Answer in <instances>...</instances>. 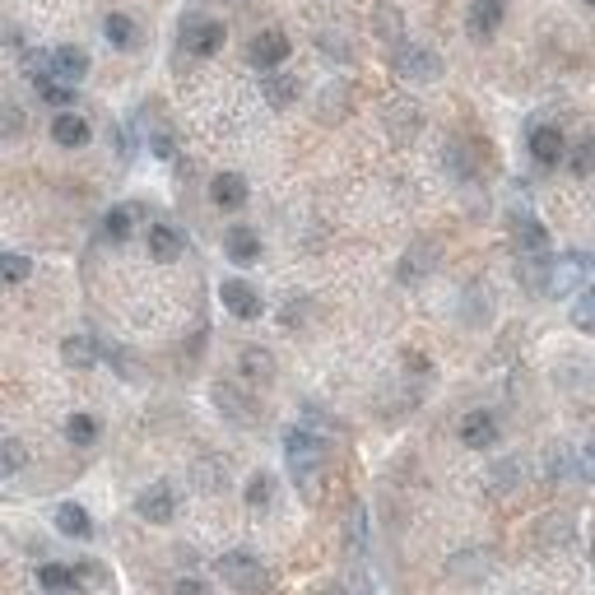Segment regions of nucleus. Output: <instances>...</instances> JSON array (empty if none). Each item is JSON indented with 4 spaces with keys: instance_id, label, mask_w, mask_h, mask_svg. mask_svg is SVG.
I'll list each match as a JSON object with an SVG mask.
<instances>
[{
    "instance_id": "42",
    "label": "nucleus",
    "mask_w": 595,
    "mask_h": 595,
    "mask_svg": "<svg viewBox=\"0 0 595 595\" xmlns=\"http://www.w3.org/2000/svg\"><path fill=\"white\" fill-rule=\"evenodd\" d=\"M321 595H349V591H321Z\"/></svg>"
},
{
    "instance_id": "12",
    "label": "nucleus",
    "mask_w": 595,
    "mask_h": 595,
    "mask_svg": "<svg viewBox=\"0 0 595 595\" xmlns=\"http://www.w3.org/2000/svg\"><path fill=\"white\" fill-rule=\"evenodd\" d=\"M145 247H149V260H159V266H172L182 252H186V233L178 229V223H149V233H145Z\"/></svg>"
},
{
    "instance_id": "40",
    "label": "nucleus",
    "mask_w": 595,
    "mask_h": 595,
    "mask_svg": "<svg viewBox=\"0 0 595 595\" xmlns=\"http://www.w3.org/2000/svg\"><path fill=\"white\" fill-rule=\"evenodd\" d=\"M24 131V112L20 108H14V102H5V135L14 139V135H20Z\"/></svg>"
},
{
    "instance_id": "35",
    "label": "nucleus",
    "mask_w": 595,
    "mask_h": 595,
    "mask_svg": "<svg viewBox=\"0 0 595 595\" xmlns=\"http://www.w3.org/2000/svg\"><path fill=\"white\" fill-rule=\"evenodd\" d=\"M0 275H5V284H24V279L33 275V260L24 252H5L0 256Z\"/></svg>"
},
{
    "instance_id": "14",
    "label": "nucleus",
    "mask_w": 595,
    "mask_h": 595,
    "mask_svg": "<svg viewBox=\"0 0 595 595\" xmlns=\"http://www.w3.org/2000/svg\"><path fill=\"white\" fill-rule=\"evenodd\" d=\"M238 377L247 381V387H270V381L279 377V363L270 349H260V344H247L238 354Z\"/></svg>"
},
{
    "instance_id": "6",
    "label": "nucleus",
    "mask_w": 595,
    "mask_h": 595,
    "mask_svg": "<svg viewBox=\"0 0 595 595\" xmlns=\"http://www.w3.org/2000/svg\"><path fill=\"white\" fill-rule=\"evenodd\" d=\"M135 517H139V521H149V526H168V521L178 517V488L163 484V479H159V484H149L145 494L135 498Z\"/></svg>"
},
{
    "instance_id": "7",
    "label": "nucleus",
    "mask_w": 595,
    "mask_h": 595,
    "mask_svg": "<svg viewBox=\"0 0 595 595\" xmlns=\"http://www.w3.org/2000/svg\"><path fill=\"white\" fill-rule=\"evenodd\" d=\"M223 24L209 20V14H191V20L182 24V47L191 51V57H215V51L223 47Z\"/></svg>"
},
{
    "instance_id": "43",
    "label": "nucleus",
    "mask_w": 595,
    "mask_h": 595,
    "mask_svg": "<svg viewBox=\"0 0 595 595\" xmlns=\"http://www.w3.org/2000/svg\"><path fill=\"white\" fill-rule=\"evenodd\" d=\"M586 5H591V10H595V0H586Z\"/></svg>"
},
{
    "instance_id": "29",
    "label": "nucleus",
    "mask_w": 595,
    "mask_h": 595,
    "mask_svg": "<svg viewBox=\"0 0 595 595\" xmlns=\"http://www.w3.org/2000/svg\"><path fill=\"white\" fill-rule=\"evenodd\" d=\"M545 475H549V484L576 475V447H549L545 451Z\"/></svg>"
},
{
    "instance_id": "34",
    "label": "nucleus",
    "mask_w": 595,
    "mask_h": 595,
    "mask_svg": "<svg viewBox=\"0 0 595 595\" xmlns=\"http://www.w3.org/2000/svg\"><path fill=\"white\" fill-rule=\"evenodd\" d=\"M349 554L354 558L367 554V512H363V502L349 507Z\"/></svg>"
},
{
    "instance_id": "21",
    "label": "nucleus",
    "mask_w": 595,
    "mask_h": 595,
    "mask_svg": "<svg viewBox=\"0 0 595 595\" xmlns=\"http://www.w3.org/2000/svg\"><path fill=\"white\" fill-rule=\"evenodd\" d=\"M247 178H242V172H219L215 182H209V201H215L219 209H242L247 205Z\"/></svg>"
},
{
    "instance_id": "24",
    "label": "nucleus",
    "mask_w": 595,
    "mask_h": 595,
    "mask_svg": "<svg viewBox=\"0 0 595 595\" xmlns=\"http://www.w3.org/2000/svg\"><path fill=\"white\" fill-rule=\"evenodd\" d=\"M298 94H303V84H298L293 75H279V70H270V75L260 80V98H266L270 108H293Z\"/></svg>"
},
{
    "instance_id": "28",
    "label": "nucleus",
    "mask_w": 595,
    "mask_h": 595,
    "mask_svg": "<svg viewBox=\"0 0 595 595\" xmlns=\"http://www.w3.org/2000/svg\"><path fill=\"white\" fill-rule=\"evenodd\" d=\"M102 233H108V242H126L135 233V209L131 205H112L108 215H102Z\"/></svg>"
},
{
    "instance_id": "10",
    "label": "nucleus",
    "mask_w": 595,
    "mask_h": 595,
    "mask_svg": "<svg viewBox=\"0 0 595 595\" xmlns=\"http://www.w3.org/2000/svg\"><path fill=\"white\" fill-rule=\"evenodd\" d=\"M457 433H461V442L470 447V451H488V447H498V414L494 410H470V414H461V424H457Z\"/></svg>"
},
{
    "instance_id": "11",
    "label": "nucleus",
    "mask_w": 595,
    "mask_h": 595,
    "mask_svg": "<svg viewBox=\"0 0 595 595\" xmlns=\"http://www.w3.org/2000/svg\"><path fill=\"white\" fill-rule=\"evenodd\" d=\"M507 20V0H470V10H465V33L475 42H488L494 33L502 28Z\"/></svg>"
},
{
    "instance_id": "25",
    "label": "nucleus",
    "mask_w": 595,
    "mask_h": 595,
    "mask_svg": "<svg viewBox=\"0 0 595 595\" xmlns=\"http://www.w3.org/2000/svg\"><path fill=\"white\" fill-rule=\"evenodd\" d=\"M51 521H57V531L70 535V539H94V517L84 512L80 502H61V507H57V517H51Z\"/></svg>"
},
{
    "instance_id": "19",
    "label": "nucleus",
    "mask_w": 595,
    "mask_h": 595,
    "mask_svg": "<svg viewBox=\"0 0 595 595\" xmlns=\"http://www.w3.org/2000/svg\"><path fill=\"white\" fill-rule=\"evenodd\" d=\"M51 139H57L61 149H84L94 139V126L80 112H57L51 117Z\"/></svg>"
},
{
    "instance_id": "4",
    "label": "nucleus",
    "mask_w": 595,
    "mask_h": 595,
    "mask_svg": "<svg viewBox=\"0 0 595 595\" xmlns=\"http://www.w3.org/2000/svg\"><path fill=\"white\" fill-rule=\"evenodd\" d=\"M396 75L410 84H437L442 80V57L424 42H400L396 47Z\"/></svg>"
},
{
    "instance_id": "26",
    "label": "nucleus",
    "mask_w": 595,
    "mask_h": 595,
    "mask_svg": "<svg viewBox=\"0 0 595 595\" xmlns=\"http://www.w3.org/2000/svg\"><path fill=\"white\" fill-rule=\"evenodd\" d=\"M108 354V349H98L94 344V336H65L61 340V359L70 363V367H80V373H89V367Z\"/></svg>"
},
{
    "instance_id": "27",
    "label": "nucleus",
    "mask_w": 595,
    "mask_h": 595,
    "mask_svg": "<svg viewBox=\"0 0 595 595\" xmlns=\"http://www.w3.org/2000/svg\"><path fill=\"white\" fill-rule=\"evenodd\" d=\"M102 38H108L117 51H131V47H135V24H131V14L112 10L108 20H102Z\"/></svg>"
},
{
    "instance_id": "1",
    "label": "nucleus",
    "mask_w": 595,
    "mask_h": 595,
    "mask_svg": "<svg viewBox=\"0 0 595 595\" xmlns=\"http://www.w3.org/2000/svg\"><path fill=\"white\" fill-rule=\"evenodd\" d=\"M512 247H517V279L526 284L531 293H549V279H554V242L549 229L539 223L535 215H517L512 219Z\"/></svg>"
},
{
    "instance_id": "13",
    "label": "nucleus",
    "mask_w": 595,
    "mask_h": 595,
    "mask_svg": "<svg viewBox=\"0 0 595 595\" xmlns=\"http://www.w3.org/2000/svg\"><path fill=\"white\" fill-rule=\"evenodd\" d=\"M289 33H279V28H266V33H256V38L247 42V61L256 70H275V65H284L289 61Z\"/></svg>"
},
{
    "instance_id": "37",
    "label": "nucleus",
    "mask_w": 595,
    "mask_h": 595,
    "mask_svg": "<svg viewBox=\"0 0 595 595\" xmlns=\"http://www.w3.org/2000/svg\"><path fill=\"white\" fill-rule=\"evenodd\" d=\"M576 479H582V484H595V433L586 437L582 447H576Z\"/></svg>"
},
{
    "instance_id": "18",
    "label": "nucleus",
    "mask_w": 595,
    "mask_h": 595,
    "mask_svg": "<svg viewBox=\"0 0 595 595\" xmlns=\"http://www.w3.org/2000/svg\"><path fill=\"white\" fill-rule=\"evenodd\" d=\"M223 256H229L233 266H256L260 260V233L247 229V223H233V229L223 233Z\"/></svg>"
},
{
    "instance_id": "38",
    "label": "nucleus",
    "mask_w": 595,
    "mask_h": 595,
    "mask_svg": "<svg viewBox=\"0 0 595 595\" xmlns=\"http://www.w3.org/2000/svg\"><path fill=\"white\" fill-rule=\"evenodd\" d=\"M172 595H209V586L201 576H178V582H172Z\"/></svg>"
},
{
    "instance_id": "30",
    "label": "nucleus",
    "mask_w": 595,
    "mask_h": 595,
    "mask_svg": "<svg viewBox=\"0 0 595 595\" xmlns=\"http://www.w3.org/2000/svg\"><path fill=\"white\" fill-rule=\"evenodd\" d=\"M65 442L70 447H94L98 442V418L94 414H70L65 418Z\"/></svg>"
},
{
    "instance_id": "31",
    "label": "nucleus",
    "mask_w": 595,
    "mask_h": 595,
    "mask_svg": "<svg viewBox=\"0 0 595 595\" xmlns=\"http://www.w3.org/2000/svg\"><path fill=\"white\" fill-rule=\"evenodd\" d=\"M242 498H247L252 512H266V507L275 502V479L266 475V470H256V475L247 479V488H242Z\"/></svg>"
},
{
    "instance_id": "32",
    "label": "nucleus",
    "mask_w": 595,
    "mask_h": 595,
    "mask_svg": "<svg viewBox=\"0 0 595 595\" xmlns=\"http://www.w3.org/2000/svg\"><path fill=\"white\" fill-rule=\"evenodd\" d=\"M572 326L582 330V336H595V284H586L572 298Z\"/></svg>"
},
{
    "instance_id": "8",
    "label": "nucleus",
    "mask_w": 595,
    "mask_h": 595,
    "mask_svg": "<svg viewBox=\"0 0 595 595\" xmlns=\"http://www.w3.org/2000/svg\"><path fill=\"white\" fill-rule=\"evenodd\" d=\"M526 149H531V159L539 168H558L568 159V139H563L558 126H549V121H535L531 135H526Z\"/></svg>"
},
{
    "instance_id": "23",
    "label": "nucleus",
    "mask_w": 595,
    "mask_h": 595,
    "mask_svg": "<svg viewBox=\"0 0 595 595\" xmlns=\"http://www.w3.org/2000/svg\"><path fill=\"white\" fill-rule=\"evenodd\" d=\"M33 94H38L42 102H51V108H70L75 102V84H65V80H57L51 70H33Z\"/></svg>"
},
{
    "instance_id": "17",
    "label": "nucleus",
    "mask_w": 595,
    "mask_h": 595,
    "mask_svg": "<svg viewBox=\"0 0 595 595\" xmlns=\"http://www.w3.org/2000/svg\"><path fill=\"white\" fill-rule=\"evenodd\" d=\"M84 568H70V563H42L38 568V586L47 595H80L84 591Z\"/></svg>"
},
{
    "instance_id": "3",
    "label": "nucleus",
    "mask_w": 595,
    "mask_h": 595,
    "mask_svg": "<svg viewBox=\"0 0 595 595\" xmlns=\"http://www.w3.org/2000/svg\"><path fill=\"white\" fill-rule=\"evenodd\" d=\"M215 572L223 576V586H233L238 595H266L270 591V572L252 549H229L215 558Z\"/></svg>"
},
{
    "instance_id": "33",
    "label": "nucleus",
    "mask_w": 595,
    "mask_h": 595,
    "mask_svg": "<svg viewBox=\"0 0 595 595\" xmlns=\"http://www.w3.org/2000/svg\"><path fill=\"white\" fill-rule=\"evenodd\" d=\"M24 465H28V451H24V442H20V437H5V442H0V475L14 479Z\"/></svg>"
},
{
    "instance_id": "2",
    "label": "nucleus",
    "mask_w": 595,
    "mask_h": 595,
    "mask_svg": "<svg viewBox=\"0 0 595 595\" xmlns=\"http://www.w3.org/2000/svg\"><path fill=\"white\" fill-rule=\"evenodd\" d=\"M284 465H289V475L303 494H317V484L330 465V442L317 428L293 424V428H284Z\"/></svg>"
},
{
    "instance_id": "41",
    "label": "nucleus",
    "mask_w": 595,
    "mask_h": 595,
    "mask_svg": "<svg viewBox=\"0 0 595 595\" xmlns=\"http://www.w3.org/2000/svg\"><path fill=\"white\" fill-rule=\"evenodd\" d=\"M321 51H326V57H349V51H344V38H321Z\"/></svg>"
},
{
    "instance_id": "22",
    "label": "nucleus",
    "mask_w": 595,
    "mask_h": 595,
    "mask_svg": "<svg viewBox=\"0 0 595 595\" xmlns=\"http://www.w3.org/2000/svg\"><path fill=\"white\" fill-rule=\"evenodd\" d=\"M387 126H391V135L400 139V145H405V139H414L418 126H424V112H418L414 102L396 98V102H387Z\"/></svg>"
},
{
    "instance_id": "15",
    "label": "nucleus",
    "mask_w": 595,
    "mask_h": 595,
    "mask_svg": "<svg viewBox=\"0 0 595 595\" xmlns=\"http://www.w3.org/2000/svg\"><path fill=\"white\" fill-rule=\"evenodd\" d=\"M215 405H219V414L229 418V424H238V428H252V424H256V400H252L247 391H238L233 381H219V387H215Z\"/></svg>"
},
{
    "instance_id": "9",
    "label": "nucleus",
    "mask_w": 595,
    "mask_h": 595,
    "mask_svg": "<svg viewBox=\"0 0 595 595\" xmlns=\"http://www.w3.org/2000/svg\"><path fill=\"white\" fill-rule=\"evenodd\" d=\"M219 303H223V312H233L238 321H256L260 312H266V303H260V289H252L247 279H223V284H219Z\"/></svg>"
},
{
    "instance_id": "36",
    "label": "nucleus",
    "mask_w": 595,
    "mask_h": 595,
    "mask_svg": "<svg viewBox=\"0 0 595 595\" xmlns=\"http://www.w3.org/2000/svg\"><path fill=\"white\" fill-rule=\"evenodd\" d=\"M568 168L576 172V178H591V172H595V139L591 135L576 139V149L568 154Z\"/></svg>"
},
{
    "instance_id": "5",
    "label": "nucleus",
    "mask_w": 595,
    "mask_h": 595,
    "mask_svg": "<svg viewBox=\"0 0 595 595\" xmlns=\"http://www.w3.org/2000/svg\"><path fill=\"white\" fill-rule=\"evenodd\" d=\"M442 168L461 186H475L484 178V149L475 145V139H451V145H442Z\"/></svg>"
},
{
    "instance_id": "20",
    "label": "nucleus",
    "mask_w": 595,
    "mask_h": 595,
    "mask_svg": "<svg viewBox=\"0 0 595 595\" xmlns=\"http://www.w3.org/2000/svg\"><path fill=\"white\" fill-rule=\"evenodd\" d=\"M437 270V247L433 242H414V247L400 256V284H418V279H428Z\"/></svg>"
},
{
    "instance_id": "16",
    "label": "nucleus",
    "mask_w": 595,
    "mask_h": 595,
    "mask_svg": "<svg viewBox=\"0 0 595 595\" xmlns=\"http://www.w3.org/2000/svg\"><path fill=\"white\" fill-rule=\"evenodd\" d=\"M42 70H51V75L65 80V84H80L84 75H89V51L84 47H51Z\"/></svg>"
},
{
    "instance_id": "39",
    "label": "nucleus",
    "mask_w": 595,
    "mask_h": 595,
    "mask_svg": "<svg viewBox=\"0 0 595 595\" xmlns=\"http://www.w3.org/2000/svg\"><path fill=\"white\" fill-rule=\"evenodd\" d=\"M149 149L159 154V159H172V154H178V149H172V135H168V131H154V135H149Z\"/></svg>"
}]
</instances>
